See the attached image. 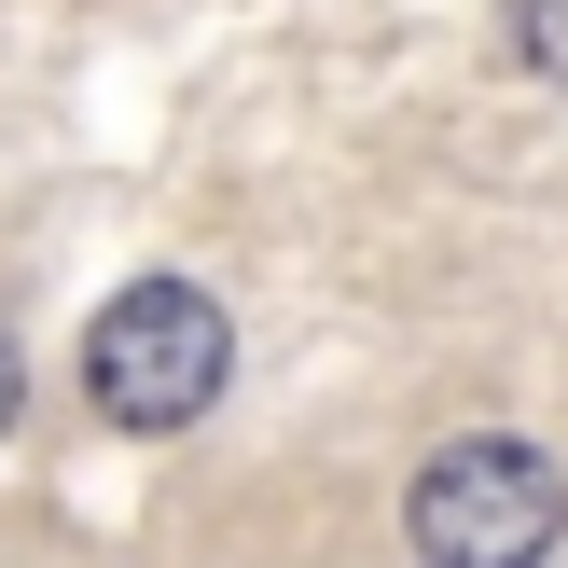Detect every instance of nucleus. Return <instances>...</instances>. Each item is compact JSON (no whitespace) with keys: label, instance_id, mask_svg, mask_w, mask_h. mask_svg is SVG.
I'll list each match as a JSON object with an SVG mask.
<instances>
[{"label":"nucleus","instance_id":"f257e3e1","mask_svg":"<svg viewBox=\"0 0 568 568\" xmlns=\"http://www.w3.org/2000/svg\"><path fill=\"white\" fill-rule=\"evenodd\" d=\"M222 375H236V333H222V305L194 277H139L83 333V403L111 430H194L222 403Z\"/></svg>","mask_w":568,"mask_h":568},{"label":"nucleus","instance_id":"f03ea898","mask_svg":"<svg viewBox=\"0 0 568 568\" xmlns=\"http://www.w3.org/2000/svg\"><path fill=\"white\" fill-rule=\"evenodd\" d=\"M403 541L416 568H541L568 541V471L514 430H471L403 486Z\"/></svg>","mask_w":568,"mask_h":568},{"label":"nucleus","instance_id":"7ed1b4c3","mask_svg":"<svg viewBox=\"0 0 568 568\" xmlns=\"http://www.w3.org/2000/svg\"><path fill=\"white\" fill-rule=\"evenodd\" d=\"M499 42H514V70L568 83V0H499Z\"/></svg>","mask_w":568,"mask_h":568},{"label":"nucleus","instance_id":"20e7f679","mask_svg":"<svg viewBox=\"0 0 568 568\" xmlns=\"http://www.w3.org/2000/svg\"><path fill=\"white\" fill-rule=\"evenodd\" d=\"M14 403H28V361H14V333H0V430H14Z\"/></svg>","mask_w":568,"mask_h":568}]
</instances>
